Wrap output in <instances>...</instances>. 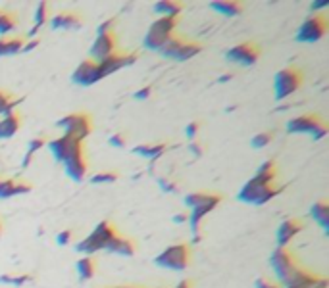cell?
Segmentation results:
<instances>
[{"instance_id":"obj_1","label":"cell","mask_w":329,"mask_h":288,"mask_svg":"<svg viewBox=\"0 0 329 288\" xmlns=\"http://www.w3.org/2000/svg\"><path fill=\"white\" fill-rule=\"evenodd\" d=\"M285 190V185H277V183H266L260 181L258 177L248 179L239 190V200L244 204H254V206H264L270 200H273L277 194H281Z\"/></svg>"},{"instance_id":"obj_2","label":"cell","mask_w":329,"mask_h":288,"mask_svg":"<svg viewBox=\"0 0 329 288\" xmlns=\"http://www.w3.org/2000/svg\"><path fill=\"white\" fill-rule=\"evenodd\" d=\"M117 234L119 232H117V227L114 223L101 221L95 229L91 230L89 236H85L83 240H79L75 244V250L79 254H83V256H93V254L101 252V250H106V246L110 244V240H114Z\"/></svg>"},{"instance_id":"obj_3","label":"cell","mask_w":329,"mask_h":288,"mask_svg":"<svg viewBox=\"0 0 329 288\" xmlns=\"http://www.w3.org/2000/svg\"><path fill=\"white\" fill-rule=\"evenodd\" d=\"M177 23H179V17H158V19H154L144 35L143 46L146 50L158 52L166 44V41L172 35H175Z\"/></svg>"},{"instance_id":"obj_4","label":"cell","mask_w":329,"mask_h":288,"mask_svg":"<svg viewBox=\"0 0 329 288\" xmlns=\"http://www.w3.org/2000/svg\"><path fill=\"white\" fill-rule=\"evenodd\" d=\"M287 133L291 135H310L314 141H322L328 135L326 121L316 114H304L287 121Z\"/></svg>"},{"instance_id":"obj_5","label":"cell","mask_w":329,"mask_h":288,"mask_svg":"<svg viewBox=\"0 0 329 288\" xmlns=\"http://www.w3.org/2000/svg\"><path fill=\"white\" fill-rule=\"evenodd\" d=\"M154 263L158 267L164 269H172V271H185L191 263V244L181 242V244H172L168 246L164 252H160Z\"/></svg>"},{"instance_id":"obj_6","label":"cell","mask_w":329,"mask_h":288,"mask_svg":"<svg viewBox=\"0 0 329 288\" xmlns=\"http://www.w3.org/2000/svg\"><path fill=\"white\" fill-rule=\"evenodd\" d=\"M302 72L297 66H287L283 70L275 73L273 79V90H275V100H285L293 92H297L302 86Z\"/></svg>"},{"instance_id":"obj_7","label":"cell","mask_w":329,"mask_h":288,"mask_svg":"<svg viewBox=\"0 0 329 288\" xmlns=\"http://www.w3.org/2000/svg\"><path fill=\"white\" fill-rule=\"evenodd\" d=\"M56 125L64 131V135L73 137V139H77L81 143L93 133V119L85 112H75V114L64 115V117L58 119Z\"/></svg>"},{"instance_id":"obj_8","label":"cell","mask_w":329,"mask_h":288,"mask_svg":"<svg viewBox=\"0 0 329 288\" xmlns=\"http://www.w3.org/2000/svg\"><path fill=\"white\" fill-rule=\"evenodd\" d=\"M328 29H329V19L324 12L322 14L308 15L302 21L299 31H297V41L299 43H318L320 39L326 37Z\"/></svg>"},{"instance_id":"obj_9","label":"cell","mask_w":329,"mask_h":288,"mask_svg":"<svg viewBox=\"0 0 329 288\" xmlns=\"http://www.w3.org/2000/svg\"><path fill=\"white\" fill-rule=\"evenodd\" d=\"M139 60V54L137 52H119L115 50L114 54H110L108 58H104L101 62H97V73H99V79H104L112 73L119 72L123 68H129L133 66L135 62Z\"/></svg>"},{"instance_id":"obj_10","label":"cell","mask_w":329,"mask_h":288,"mask_svg":"<svg viewBox=\"0 0 329 288\" xmlns=\"http://www.w3.org/2000/svg\"><path fill=\"white\" fill-rule=\"evenodd\" d=\"M46 148H48V152H50L52 158L56 159V161H60V163H64L68 158H72L73 154L85 150V144L81 143V141H77V139H73V137L62 135L58 139L46 141Z\"/></svg>"},{"instance_id":"obj_11","label":"cell","mask_w":329,"mask_h":288,"mask_svg":"<svg viewBox=\"0 0 329 288\" xmlns=\"http://www.w3.org/2000/svg\"><path fill=\"white\" fill-rule=\"evenodd\" d=\"M260 56H262V48L252 41L235 44L225 52V60L237 66H252V64H256Z\"/></svg>"},{"instance_id":"obj_12","label":"cell","mask_w":329,"mask_h":288,"mask_svg":"<svg viewBox=\"0 0 329 288\" xmlns=\"http://www.w3.org/2000/svg\"><path fill=\"white\" fill-rule=\"evenodd\" d=\"M270 263H272L273 271L277 275L279 283L285 281L287 277L301 265V261L295 258V254L289 248H275L272 252V256H270Z\"/></svg>"},{"instance_id":"obj_13","label":"cell","mask_w":329,"mask_h":288,"mask_svg":"<svg viewBox=\"0 0 329 288\" xmlns=\"http://www.w3.org/2000/svg\"><path fill=\"white\" fill-rule=\"evenodd\" d=\"M223 200L219 194H210V198L201 204V206H197V208H193L191 210V214H187V223H189V227H191V232L193 234H201V221L204 217L208 216L210 212H214L216 208L219 206V202Z\"/></svg>"},{"instance_id":"obj_14","label":"cell","mask_w":329,"mask_h":288,"mask_svg":"<svg viewBox=\"0 0 329 288\" xmlns=\"http://www.w3.org/2000/svg\"><path fill=\"white\" fill-rule=\"evenodd\" d=\"M117 50V37L115 33H106V35H97V39L91 44V60L93 62H101L104 58H108L110 54H114Z\"/></svg>"},{"instance_id":"obj_15","label":"cell","mask_w":329,"mask_h":288,"mask_svg":"<svg viewBox=\"0 0 329 288\" xmlns=\"http://www.w3.org/2000/svg\"><path fill=\"white\" fill-rule=\"evenodd\" d=\"M46 25L52 31H77L83 25V15L77 12H58L48 17Z\"/></svg>"},{"instance_id":"obj_16","label":"cell","mask_w":329,"mask_h":288,"mask_svg":"<svg viewBox=\"0 0 329 288\" xmlns=\"http://www.w3.org/2000/svg\"><path fill=\"white\" fill-rule=\"evenodd\" d=\"M72 81L79 86H91L99 83V73H97V62H93L91 58L83 60L72 73Z\"/></svg>"},{"instance_id":"obj_17","label":"cell","mask_w":329,"mask_h":288,"mask_svg":"<svg viewBox=\"0 0 329 288\" xmlns=\"http://www.w3.org/2000/svg\"><path fill=\"white\" fill-rule=\"evenodd\" d=\"M62 165H64V171H66V175H68L72 181H75V183H81V181L87 177V167H89L85 150H81V152L73 154L72 158H68L64 163H62Z\"/></svg>"},{"instance_id":"obj_18","label":"cell","mask_w":329,"mask_h":288,"mask_svg":"<svg viewBox=\"0 0 329 288\" xmlns=\"http://www.w3.org/2000/svg\"><path fill=\"white\" fill-rule=\"evenodd\" d=\"M33 190L29 181H17V179H0V200H8L14 196H21Z\"/></svg>"},{"instance_id":"obj_19","label":"cell","mask_w":329,"mask_h":288,"mask_svg":"<svg viewBox=\"0 0 329 288\" xmlns=\"http://www.w3.org/2000/svg\"><path fill=\"white\" fill-rule=\"evenodd\" d=\"M304 229V223L301 219H285L279 227H277V248H287V244Z\"/></svg>"},{"instance_id":"obj_20","label":"cell","mask_w":329,"mask_h":288,"mask_svg":"<svg viewBox=\"0 0 329 288\" xmlns=\"http://www.w3.org/2000/svg\"><path fill=\"white\" fill-rule=\"evenodd\" d=\"M322 275H316L312 273V271H308L306 267H302V265H299L293 273L287 277L285 281H281V285L283 287L281 288H291V287H302V285H310V283H314V281H318Z\"/></svg>"},{"instance_id":"obj_21","label":"cell","mask_w":329,"mask_h":288,"mask_svg":"<svg viewBox=\"0 0 329 288\" xmlns=\"http://www.w3.org/2000/svg\"><path fill=\"white\" fill-rule=\"evenodd\" d=\"M23 125V117L17 114V112H12V114L4 115L0 119V141H8L12 139L17 131L21 129Z\"/></svg>"},{"instance_id":"obj_22","label":"cell","mask_w":329,"mask_h":288,"mask_svg":"<svg viewBox=\"0 0 329 288\" xmlns=\"http://www.w3.org/2000/svg\"><path fill=\"white\" fill-rule=\"evenodd\" d=\"M106 250L112 252V254H117V256H123V258H131L137 252V246H135V240L117 234L114 240H110V244L106 246Z\"/></svg>"},{"instance_id":"obj_23","label":"cell","mask_w":329,"mask_h":288,"mask_svg":"<svg viewBox=\"0 0 329 288\" xmlns=\"http://www.w3.org/2000/svg\"><path fill=\"white\" fill-rule=\"evenodd\" d=\"M168 150V144L166 143H160V144H137L131 152L139 158H144L148 161H156L164 152Z\"/></svg>"},{"instance_id":"obj_24","label":"cell","mask_w":329,"mask_h":288,"mask_svg":"<svg viewBox=\"0 0 329 288\" xmlns=\"http://www.w3.org/2000/svg\"><path fill=\"white\" fill-rule=\"evenodd\" d=\"M310 217L320 223V227L329 232V204L328 200H320L314 202L312 208H310Z\"/></svg>"},{"instance_id":"obj_25","label":"cell","mask_w":329,"mask_h":288,"mask_svg":"<svg viewBox=\"0 0 329 288\" xmlns=\"http://www.w3.org/2000/svg\"><path fill=\"white\" fill-rule=\"evenodd\" d=\"M23 43H25V39H21V37H0V58L19 54L23 48Z\"/></svg>"},{"instance_id":"obj_26","label":"cell","mask_w":329,"mask_h":288,"mask_svg":"<svg viewBox=\"0 0 329 288\" xmlns=\"http://www.w3.org/2000/svg\"><path fill=\"white\" fill-rule=\"evenodd\" d=\"M183 10V4L177 0H160L154 4V12L160 17H179Z\"/></svg>"},{"instance_id":"obj_27","label":"cell","mask_w":329,"mask_h":288,"mask_svg":"<svg viewBox=\"0 0 329 288\" xmlns=\"http://www.w3.org/2000/svg\"><path fill=\"white\" fill-rule=\"evenodd\" d=\"M277 175H279L277 163L273 159H266L264 163H260L254 177H258L260 181H266V183H277Z\"/></svg>"},{"instance_id":"obj_28","label":"cell","mask_w":329,"mask_h":288,"mask_svg":"<svg viewBox=\"0 0 329 288\" xmlns=\"http://www.w3.org/2000/svg\"><path fill=\"white\" fill-rule=\"evenodd\" d=\"M75 269H77V275H79L81 281H91L97 273V259L93 256H83L77 261Z\"/></svg>"},{"instance_id":"obj_29","label":"cell","mask_w":329,"mask_h":288,"mask_svg":"<svg viewBox=\"0 0 329 288\" xmlns=\"http://www.w3.org/2000/svg\"><path fill=\"white\" fill-rule=\"evenodd\" d=\"M210 8L216 10L218 14L225 15V17H235V15H239L243 12V4L241 2H235V0H231V2H225V0H221V2H210Z\"/></svg>"},{"instance_id":"obj_30","label":"cell","mask_w":329,"mask_h":288,"mask_svg":"<svg viewBox=\"0 0 329 288\" xmlns=\"http://www.w3.org/2000/svg\"><path fill=\"white\" fill-rule=\"evenodd\" d=\"M21 102H23V98H14V94H12L10 90L0 88V115H2V117L15 112V108H17Z\"/></svg>"},{"instance_id":"obj_31","label":"cell","mask_w":329,"mask_h":288,"mask_svg":"<svg viewBox=\"0 0 329 288\" xmlns=\"http://www.w3.org/2000/svg\"><path fill=\"white\" fill-rule=\"evenodd\" d=\"M202 50V44L201 43H195V41H185V43L181 44V48L175 52V56L172 60L175 62H185L189 58H195L197 54H201Z\"/></svg>"},{"instance_id":"obj_32","label":"cell","mask_w":329,"mask_h":288,"mask_svg":"<svg viewBox=\"0 0 329 288\" xmlns=\"http://www.w3.org/2000/svg\"><path fill=\"white\" fill-rule=\"evenodd\" d=\"M185 41H187L185 37H181V35H177V33H175V35H172V37L166 41V44L158 50V54H160V56H164V58H168V60H172V58L175 56V52L181 48V44L185 43Z\"/></svg>"},{"instance_id":"obj_33","label":"cell","mask_w":329,"mask_h":288,"mask_svg":"<svg viewBox=\"0 0 329 288\" xmlns=\"http://www.w3.org/2000/svg\"><path fill=\"white\" fill-rule=\"evenodd\" d=\"M46 146V139L44 137H37V139H31L27 143V152H25V156L21 159V169H27L29 165H31V161H33V156L43 148Z\"/></svg>"},{"instance_id":"obj_34","label":"cell","mask_w":329,"mask_h":288,"mask_svg":"<svg viewBox=\"0 0 329 288\" xmlns=\"http://www.w3.org/2000/svg\"><path fill=\"white\" fill-rule=\"evenodd\" d=\"M17 25V15L8 10H0V37H10Z\"/></svg>"},{"instance_id":"obj_35","label":"cell","mask_w":329,"mask_h":288,"mask_svg":"<svg viewBox=\"0 0 329 288\" xmlns=\"http://www.w3.org/2000/svg\"><path fill=\"white\" fill-rule=\"evenodd\" d=\"M48 2H39L37 8H35V15H33V27L35 29H41L43 25L48 23Z\"/></svg>"},{"instance_id":"obj_36","label":"cell","mask_w":329,"mask_h":288,"mask_svg":"<svg viewBox=\"0 0 329 288\" xmlns=\"http://www.w3.org/2000/svg\"><path fill=\"white\" fill-rule=\"evenodd\" d=\"M29 281H33V275L19 273V275H0V283L2 285H10V287H23Z\"/></svg>"},{"instance_id":"obj_37","label":"cell","mask_w":329,"mask_h":288,"mask_svg":"<svg viewBox=\"0 0 329 288\" xmlns=\"http://www.w3.org/2000/svg\"><path fill=\"white\" fill-rule=\"evenodd\" d=\"M117 179H119V173L117 171H101L97 175H93L89 181H91V185H108V183H114Z\"/></svg>"},{"instance_id":"obj_38","label":"cell","mask_w":329,"mask_h":288,"mask_svg":"<svg viewBox=\"0 0 329 288\" xmlns=\"http://www.w3.org/2000/svg\"><path fill=\"white\" fill-rule=\"evenodd\" d=\"M208 198H210V192H191V194H187L185 198H183V204H185L189 210H193V208L204 204Z\"/></svg>"},{"instance_id":"obj_39","label":"cell","mask_w":329,"mask_h":288,"mask_svg":"<svg viewBox=\"0 0 329 288\" xmlns=\"http://www.w3.org/2000/svg\"><path fill=\"white\" fill-rule=\"evenodd\" d=\"M272 139H273V133H270V131L258 133V135H254V137H252V141H250V146H252V148H256V150H262V148H266L268 144L272 143Z\"/></svg>"},{"instance_id":"obj_40","label":"cell","mask_w":329,"mask_h":288,"mask_svg":"<svg viewBox=\"0 0 329 288\" xmlns=\"http://www.w3.org/2000/svg\"><path fill=\"white\" fill-rule=\"evenodd\" d=\"M158 187H160V190H164L168 194H177V190H179L177 185L168 177H158Z\"/></svg>"},{"instance_id":"obj_41","label":"cell","mask_w":329,"mask_h":288,"mask_svg":"<svg viewBox=\"0 0 329 288\" xmlns=\"http://www.w3.org/2000/svg\"><path fill=\"white\" fill-rule=\"evenodd\" d=\"M73 242V230L72 229H64L56 234V244L58 246H68Z\"/></svg>"},{"instance_id":"obj_42","label":"cell","mask_w":329,"mask_h":288,"mask_svg":"<svg viewBox=\"0 0 329 288\" xmlns=\"http://www.w3.org/2000/svg\"><path fill=\"white\" fill-rule=\"evenodd\" d=\"M115 23H117V19H115V17H108V19H104L101 25H99V29H97V35H106V33H114Z\"/></svg>"},{"instance_id":"obj_43","label":"cell","mask_w":329,"mask_h":288,"mask_svg":"<svg viewBox=\"0 0 329 288\" xmlns=\"http://www.w3.org/2000/svg\"><path fill=\"white\" fill-rule=\"evenodd\" d=\"M108 144L114 146V148H125L127 146V137L123 133H114L110 139H108Z\"/></svg>"},{"instance_id":"obj_44","label":"cell","mask_w":329,"mask_h":288,"mask_svg":"<svg viewBox=\"0 0 329 288\" xmlns=\"http://www.w3.org/2000/svg\"><path fill=\"white\" fill-rule=\"evenodd\" d=\"M199 131H201V123L199 121H193V123H189L185 127V135L189 141H197V137H199Z\"/></svg>"},{"instance_id":"obj_45","label":"cell","mask_w":329,"mask_h":288,"mask_svg":"<svg viewBox=\"0 0 329 288\" xmlns=\"http://www.w3.org/2000/svg\"><path fill=\"white\" fill-rule=\"evenodd\" d=\"M150 94H152V86L146 85V86H141V88L133 94V98H135V100H146V98H150Z\"/></svg>"},{"instance_id":"obj_46","label":"cell","mask_w":329,"mask_h":288,"mask_svg":"<svg viewBox=\"0 0 329 288\" xmlns=\"http://www.w3.org/2000/svg\"><path fill=\"white\" fill-rule=\"evenodd\" d=\"M189 152H191L195 158H201L202 154H204V146H202L199 141H191V144H189Z\"/></svg>"},{"instance_id":"obj_47","label":"cell","mask_w":329,"mask_h":288,"mask_svg":"<svg viewBox=\"0 0 329 288\" xmlns=\"http://www.w3.org/2000/svg\"><path fill=\"white\" fill-rule=\"evenodd\" d=\"M291 288H328V279H326V277H320L318 281L310 283V285H302V287H291Z\"/></svg>"},{"instance_id":"obj_48","label":"cell","mask_w":329,"mask_h":288,"mask_svg":"<svg viewBox=\"0 0 329 288\" xmlns=\"http://www.w3.org/2000/svg\"><path fill=\"white\" fill-rule=\"evenodd\" d=\"M254 288H281L277 283H273L270 279H256L254 283Z\"/></svg>"},{"instance_id":"obj_49","label":"cell","mask_w":329,"mask_h":288,"mask_svg":"<svg viewBox=\"0 0 329 288\" xmlns=\"http://www.w3.org/2000/svg\"><path fill=\"white\" fill-rule=\"evenodd\" d=\"M329 6V0H322V2H312L310 4V10L312 14H322V10H326Z\"/></svg>"},{"instance_id":"obj_50","label":"cell","mask_w":329,"mask_h":288,"mask_svg":"<svg viewBox=\"0 0 329 288\" xmlns=\"http://www.w3.org/2000/svg\"><path fill=\"white\" fill-rule=\"evenodd\" d=\"M39 43H41L39 37H37V39H31V41H25V43H23V48H21V52H31V50H35V48L39 46Z\"/></svg>"},{"instance_id":"obj_51","label":"cell","mask_w":329,"mask_h":288,"mask_svg":"<svg viewBox=\"0 0 329 288\" xmlns=\"http://www.w3.org/2000/svg\"><path fill=\"white\" fill-rule=\"evenodd\" d=\"M173 223H187V214H177V216H173Z\"/></svg>"},{"instance_id":"obj_52","label":"cell","mask_w":329,"mask_h":288,"mask_svg":"<svg viewBox=\"0 0 329 288\" xmlns=\"http://www.w3.org/2000/svg\"><path fill=\"white\" fill-rule=\"evenodd\" d=\"M233 79V73H223V75H219V83H227V81H231Z\"/></svg>"},{"instance_id":"obj_53","label":"cell","mask_w":329,"mask_h":288,"mask_svg":"<svg viewBox=\"0 0 329 288\" xmlns=\"http://www.w3.org/2000/svg\"><path fill=\"white\" fill-rule=\"evenodd\" d=\"M173 288H193V285H191V281H181L177 287H173Z\"/></svg>"},{"instance_id":"obj_54","label":"cell","mask_w":329,"mask_h":288,"mask_svg":"<svg viewBox=\"0 0 329 288\" xmlns=\"http://www.w3.org/2000/svg\"><path fill=\"white\" fill-rule=\"evenodd\" d=\"M2 230H4V223H2V219H0V236H2Z\"/></svg>"},{"instance_id":"obj_55","label":"cell","mask_w":329,"mask_h":288,"mask_svg":"<svg viewBox=\"0 0 329 288\" xmlns=\"http://www.w3.org/2000/svg\"><path fill=\"white\" fill-rule=\"evenodd\" d=\"M112 288H137V287H112Z\"/></svg>"}]
</instances>
